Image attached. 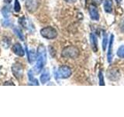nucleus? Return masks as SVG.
Listing matches in <instances>:
<instances>
[{"label":"nucleus","mask_w":124,"mask_h":117,"mask_svg":"<svg viewBox=\"0 0 124 117\" xmlns=\"http://www.w3.org/2000/svg\"><path fill=\"white\" fill-rule=\"evenodd\" d=\"M21 10V6H20V4H19L18 0H15V4H14V10L15 12L16 13H19V11Z\"/></svg>","instance_id":"21"},{"label":"nucleus","mask_w":124,"mask_h":117,"mask_svg":"<svg viewBox=\"0 0 124 117\" xmlns=\"http://www.w3.org/2000/svg\"><path fill=\"white\" fill-rule=\"evenodd\" d=\"M12 69H13V73L15 75V77H16L18 80L22 78L23 75V69L21 64H19V63L14 64L13 66V67H12Z\"/></svg>","instance_id":"5"},{"label":"nucleus","mask_w":124,"mask_h":117,"mask_svg":"<svg viewBox=\"0 0 124 117\" xmlns=\"http://www.w3.org/2000/svg\"><path fill=\"white\" fill-rule=\"evenodd\" d=\"M107 77L111 80H116L119 78V72L116 69H112L107 72Z\"/></svg>","instance_id":"7"},{"label":"nucleus","mask_w":124,"mask_h":117,"mask_svg":"<svg viewBox=\"0 0 124 117\" xmlns=\"http://www.w3.org/2000/svg\"><path fill=\"white\" fill-rule=\"evenodd\" d=\"M13 52L16 55H17L18 56H21L22 57V56H24V54H25L24 50H23V47L19 44H18V43H16V44H15L13 45Z\"/></svg>","instance_id":"11"},{"label":"nucleus","mask_w":124,"mask_h":117,"mask_svg":"<svg viewBox=\"0 0 124 117\" xmlns=\"http://www.w3.org/2000/svg\"><path fill=\"white\" fill-rule=\"evenodd\" d=\"M37 58V56L36 54H35L34 51L33 49H31L30 52H28V59H29V62L30 63H33V62L36 60Z\"/></svg>","instance_id":"17"},{"label":"nucleus","mask_w":124,"mask_h":117,"mask_svg":"<svg viewBox=\"0 0 124 117\" xmlns=\"http://www.w3.org/2000/svg\"><path fill=\"white\" fill-rule=\"evenodd\" d=\"M119 27H120V29H121V30H122V31H123V32H124V18L122 20L121 23H120Z\"/></svg>","instance_id":"23"},{"label":"nucleus","mask_w":124,"mask_h":117,"mask_svg":"<svg viewBox=\"0 0 124 117\" xmlns=\"http://www.w3.org/2000/svg\"><path fill=\"white\" fill-rule=\"evenodd\" d=\"M2 13L3 15L4 18L8 19L9 17V16L11 14V11H10V7L9 6H4L2 10Z\"/></svg>","instance_id":"15"},{"label":"nucleus","mask_w":124,"mask_h":117,"mask_svg":"<svg viewBox=\"0 0 124 117\" xmlns=\"http://www.w3.org/2000/svg\"><path fill=\"white\" fill-rule=\"evenodd\" d=\"M89 14H90V17L93 20H99V11L97 9L96 6L95 5H91L89 7Z\"/></svg>","instance_id":"6"},{"label":"nucleus","mask_w":124,"mask_h":117,"mask_svg":"<svg viewBox=\"0 0 124 117\" xmlns=\"http://www.w3.org/2000/svg\"><path fill=\"white\" fill-rule=\"evenodd\" d=\"M65 2H69V3H73V2H75L76 0H64Z\"/></svg>","instance_id":"24"},{"label":"nucleus","mask_w":124,"mask_h":117,"mask_svg":"<svg viewBox=\"0 0 124 117\" xmlns=\"http://www.w3.org/2000/svg\"><path fill=\"white\" fill-rule=\"evenodd\" d=\"M99 84L100 85H105V83H104V78H103V75H102V72L100 71L99 72Z\"/></svg>","instance_id":"22"},{"label":"nucleus","mask_w":124,"mask_h":117,"mask_svg":"<svg viewBox=\"0 0 124 117\" xmlns=\"http://www.w3.org/2000/svg\"><path fill=\"white\" fill-rule=\"evenodd\" d=\"M28 76H29V80H30V81L33 82V84H34V85H39L38 80L37 79H35V78L33 77V73H32V71H31V70H30V71H29Z\"/></svg>","instance_id":"18"},{"label":"nucleus","mask_w":124,"mask_h":117,"mask_svg":"<svg viewBox=\"0 0 124 117\" xmlns=\"http://www.w3.org/2000/svg\"><path fill=\"white\" fill-rule=\"evenodd\" d=\"M79 55V50L75 46H68L65 49H64L62 52V56L65 58H75L78 56Z\"/></svg>","instance_id":"2"},{"label":"nucleus","mask_w":124,"mask_h":117,"mask_svg":"<svg viewBox=\"0 0 124 117\" xmlns=\"http://www.w3.org/2000/svg\"><path fill=\"white\" fill-rule=\"evenodd\" d=\"M46 49L44 45H40L37 49V64L34 66V72L36 73H40L46 63Z\"/></svg>","instance_id":"1"},{"label":"nucleus","mask_w":124,"mask_h":117,"mask_svg":"<svg viewBox=\"0 0 124 117\" xmlns=\"http://www.w3.org/2000/svg\"><path fill=\"white\" fill-rule=\"evenodd\" d=\"M19 23L24 27V28L27 29V30H30V29H33V25H32V23L30 20H28L26 17H22L19 20Z\"/></svg>","instance_id":"10"},{"label":"nucleus","mask_w":124,"mask_h":117,"mask_svg":"<svg viewBox=\"0 0 124 117\" xmlns=\"http://www.w3.org/2000/svg\"><path fill=\"white\" fill-rule=\"evenodd\" d=\"M116 2H117L118 4H119L120 2H122V0H116Z\"/></svg>","instance_id":"26"},{"label":"nucleus","mask_w":124,"mask_h":117,"mask_svg":"<svg viewBox=\"0 0 124 117\" xmlns=\"http://www.w3.org/2000/svg\"><path fill=\"white\" fill-rule=\"evenodd\" d=\"M104 10L106 13H109L112 11V2L111 0H105L103 3Z\"/></svg>","instance_id":"14"},{"label":"nucleus","mask_w":124,"mask_h":117,"mask_svg":"<svg viewBox=\"0 0 124 117\" xmlns=\"http://www.w3.org/2000/svg\"><path fill=\"white\" fill-rule=\"evenodd\" d=\"M113 41H114V35L111 34V37L109 39V44H108V52L107 54V58L108 62H110L112 59V45H113Z\"/></svg>","instance_id":"8"},{"label":"nucleus","mask_w":124,"mask_h":117,"mask_svg":"<svg viewBox=\"0 0 124 117\" xmlns=\"http://www.w3.org/2000/svg\"><path fill=\"white\" fill-rule=\"evenodd\" d=\"M107 42H108V35L106 33H104L103 34V40H102V49H103V51H105L106 49Z\"/></svg>","instance_id":"19"},{"label":"nucleus","mask_w":124,"mask_h":117,"mask_svg":"<svg viewBox=\"0 0 124 117\" xmlns=\"http://www.w3.org/2000/svg\"><path fill=\"white\" fill-rule=\"evenodd\" d=\"M13 31H14V33L16 34V35L20 39V40L23 41L24 40V36H23V34L22 32V30L19 28V27H15L14 28H13Z\"/></svg>","instance_id":"16"},{"label":"nucleus","mask_w":124,"mask_h":117,"mask_svg":"<svg viewBox=\"0 0 124 117\" xmlns=\"http://www.w3.org/2000/svg\"><path fill=\"white\" fill-rule=\"evenodd\" d=\"M117 56L119 58H124V45L120 46L117 50Z\"/></svg>","instance_id":"20"},{"label":"nucleus","mask_w":124,"mask_h":117,"mask_svg":"<svg viewBox=\"0 0 124 117\" xmlns=\"http://www.w3.org/2000/svg\"><path fill=\"white\" fill-rule=\"evenodd\" d=\"M50 73H49V70L48 69H45L44 73L41 74L40 76V82L42 84H46V82H47L49 80H50Z\"/></svg>","instance_id":"13"},{"label":"nucleus","mask_w":124,"mask_h":117,"mask_svg":"<svg viewBox=\"0 0 124 117\" xmlns=\"http://www.w3.org/2000/svg\"><path fill=\"white\" fill-rule=\"evenodd\" d=\"M90 42H91L92 50L95 52H98V41H97V38L94 34H90Z\"/></svg>","instance_id":"12"},{"label":"nucleus","mask_w":124,"mask_h":117,"mask_svg":"<svg viewBox=\"0 0 124 117\" xmlns=\"http://www.w3.org/2000/svg\"><path fill=\"white\" fill-rule=\"evenodd\" d=\"M72 73L71 69L68 66H61L58 68V70L57 72V76L58 78L61 79H66L71 77Z\"/></svg>","instance_id":"4"},{"label":"nucleus","mask_w":124,"mask_h":117,"mask_svg":"<svg viewBox=\"0 0 124 117\" xmlns=\"http://www.w3.org/2000/svg\"><path fill=\"white\" fill-rule=\"evenodd\" d=\"M13 1V0H4V2H5L6 3H11V2Z\"/></svg>","instance_id":"25"},{"label":"nucleus","mask_w":124,"mask_h":117,"mask_svg":"<svg viewBox=\"0 0 124 117\" xmlns=\"http://www.w3.org/2000/svg\"><path fill=\"white\" fill-rule=\"evenodd\" d=\"M38 3L36 0H27L26 2V9L30 12H34L37 9Z\"/></svg>","instance_id":"9"},{"label":"nucleus","mask_w":124,"mask_h":117,"mask_svg":"<svg viewBox=\"0 0 124 117\" xmlns=\"http://www.w3.org/2000/svg\"><path fill=\"white\" fill-rule=\"evenodd\" d=\"M40 34L44 38L51 40L57 37V31L52 27H46L40 30Z\"/></svg>","instance_id":"3"}]
</instances>
